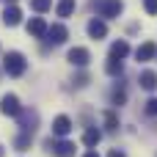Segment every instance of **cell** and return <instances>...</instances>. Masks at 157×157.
<instances>
[{
  "mask_svg": "<svg viewBox=\"0 0 157 157\" xmlns=\"http://www.w3.org/2000/svg\"><path fill=\"white\" fill-rule=\"evenodd\" d=\"M25 69H28V61H25L22 52L11 50V52L3 55V72H6V75H11V77H22Z\"/></svg>",
  "mask_w": 157,
  "mask_h": 157,
  "instance_id": "obj_1",
  "label": "cell"
},
{
  "mask_svg": "<svg viewBox=\"0 0 157 157\" xmlns=\"http://www.w3.org/2000/svg\"><path fill=\"white\" fill-rule=\"evenodd\" d=\"M17 121H19V130H22V132L33 135L36 127H39V110H30V108H28V110H19Z\"/></svg>",
  "mask_w": 157,
  "mask_h": 157,
  "instance_id": "obj_2",
  "label": "cell"
},
{
  "mask_svg": "<svg viewBox=\"0 0 157 157\" xmlns=\"http://www.w3.org/2000/svg\"><path fill=\"white\" fill-rule=\"evenodd\" d=\"M97 11L102 19H116L121 11H124V3L121 0H99L97 3Z\"/></svg>",
  "mask_w": 157,
  "mask_h": 157,
  "instance_id": "obj_3",
  "label": "cell"
},
{
  "mask_svg": "<svg viewBox=\"0 0 157 157\" xmlns=\"http://www.w3.org/2000/svg\"><path fill=\"white\" fill-rule=\"evenodd\" d=\"M44 149H50L55 157H75V144L72 141H52V138H47L44 141Z\"/></svg>",
  "mask_w": 157,
  "mask_h": 157,
  "instance_id": "obj_4",
  "label": "cell"
},
{
  "mask_svg": "<svg viewBox=\"0 0 157 157\" xmlns=\"http://www.w3.org/2000/svg\"><path fill=\"white\" fill-rule=\"evenodd\" d=\"M50 44H63L66 39H69V30L61 25V22H55V25H47V36H44Z\"/></svg>",
  "mask_w": 157,
  "mask_h": 157,
  "instance_id": "obj_5",
  "label": "cell"
},
{
  "mask_svg": "<svg viewBox=\"0 0 157 157\" xmlns=\"http://www.w3.org/2000/svg\"><path fill=\"white\" fill-rule=\"evenodd\" d=\"M19 110H22V105H19V99L14 97V94H6L3 99H0V113L3 116H19Z\"/></svg>",
  "mask_w": 157,
  "mask_h": 157,
  "instance_id": "obj_6",
  "label": "cell"
},
{
  "mask_svg": "<svg viewBox=\"0 0 157 157\" xmlns=\"http://www.w3.org/2000/svg\"><path fill=\"white\" fill-rule=\"evenodd\" d=\"M66 58H69V63H72V66H80V69H83V66H88V61H91V52H88L86 47H72Z\"/></svg>",
  "mask_w": 157,
  "mask_h": 157,
  "instance_id": "obj_7",
  "label": "cell"
},
{
  "mask_svg": "<svg viewBox=\"0 0 157 157\" xmlns=\"http://www.w3.org/2000/svg\"><path fill=\"white\" fill-rule=\"evenodd\" d=\"M138 83H141L144 91H157V72L155 69H144L141 77H138Z\"/></svg>",
  "mask_w": 157,
  "mask_h": 157,
  "instance_id": "obj_8",
  "label": "cell"
},
{
  "mask_svg": "<svg viewBox=\"0 0 157 157\" xmlns=\"http://www.w3.org/2000/svg\"><path fill=\"white\" fill-rule=\"evenodd\" d=\"M28 33H30L33 39H44V36H47V22H44L41 17H33V19L28 22Z\"/></svg>",
  "mask_w": 157,
  "mask_h": 157,
  "instance_id": "obj_9",
  "label": "cell"
},
{
  "mask_svg": "<svg viewBox=\"0 0 157 157\" xmlns=\"http://www.w3.org/2000/svg\"><path fill=\"white\" fill-rule=\"evenodd\" d=\"M69 132H72V119H69V116H58V119L52 121V135L63 138V135H69Z\"/></svg>",
  "mask_w": 157,
  "mask_h": 157,
  "instance_id": "obj_10",
  "label": "cell"
},
{
  "mask_svg": "<svg viewBox=\"0 0 157 157\" xmlns=\"http://www.w3.org/2000/svg\"><path fill=\"white\" fill-rule=\"evenodd\" d=\"M19 22H22V11H19L17 6H6V11H3V25L14 28V25H19Z\"/></svg>",
  "mask_w": 157,
  "mask_h": 157,
  "instance_id": "obj_11",
  "label": "cell"
},
{
  "mask_svg": "<svg viewBox=\"0 0 157 157\" xmlns=\"http://www.w3.org/2000/svg\"><path fill=\"white\" fill-rule=\"evenodd\" d=\"M86 30H88V36H91V39H105V36H108V25H105L102 19H97V17L88 22V28H86Z\"/></svg>",
  "mask_w": 157,
  "mask_h": 157,
  "instance_id": "obj_12",
  "label": "cell"
},
{
  "mask_svg": "<svg viewBox=\"0 0 157 157\" xmlns=\"http://www.w3.org/2000/svg\"><path fill=\"white\" fill-rule=\"evenodd\" d=\"M155 55H157V44L155 41H144V44L135 50V58H138V61H152Z\"/></svg>",
  "mask_w": 157,
  "mask_h": 157,
  "instance_id": "obj_13",
  "label": "cell"
},
{
  "mask_svg": "<svg viewBox=\"0 0 157 157\" xmlns=\"http://www.w3.org/2000/svg\"><path fill=\"white\" fill-rule=\"evenodd\" d=\"M130 55V44L124 41V39H119V41H113L110 44V58H116V61H124Z\"/></svg>",
  "mask_w": 157,
  "mask_h": 157,
  "instance_id": "obj_14",
  "label": "cell"
},
{
  "mask_svg": "<svg viewBox=\"0 0 157 157\" xmlns=\"http://www.w3.org/2000/svg\"><path fill=\"white\" fill-rule=\"evenodd\" d=\"M99 141H102V132H99L97 127H88V130L83 132V144H86L88 149H94V146H97Z\"/></svg>",
  "mask_w": 157,
  "mask_h": 157,
  "instance_id": "obj_15",
  "label": "cell"
},
{
  "mask_svg": "<svg viewBox=\"0 0 157 157\" xmlns=\"http://www.w3.org/2000/svg\"><path fill=\"white\" fill-rule=\"evenodd\" d=\"M105 72H108L110 77H119V75L124 72V63H121V61H116V58H108V63H105Z\"/></svg>",
  "mask_w": 157,
  "mask_h": 157,
  "instance_id": "obj_16",
  "label": "cell"
},
{
  "mask_svg": "<svg viewBox=\"0 0 157 157\" xmlns=\"http://www.w3.org/2000/svg\"><path fill=\"white\" fill-rule=\"evenodd\" d=\"M30 138H33V135H28V132L17 135V138H14V149H17V152H28V149H30Z\"/></svg>",
  "mask_w": 157,
  "mask_h": 157,
  "instance_id": "obj_17",
  "label": "cell"
},
{
  "mask_svg": "<svg viewBox=\"0 0 157 157\" xmlns=\"http://www.w3.org/2000/svg\"><path fill=\"white\" fill-rule=\"evenodd\" d=\"M72 11H75V0H61L55 6V14L58 17H72Z\"/></svg>",
  "mask_w": 157,
  "mask_h": 157,
  "instance_id": "obj_18",
  "label": "cell"
},
{
  "mask_svg": "<svg viewBox=\"0 0 157 157\" xmlns=\"http://www.w3.org/2000/svg\"><path fill=\"white\" fill-rule=\"evenodd\" d=\"M110 102H113V105H124V102H127V91H124V86H116V88H113Z\"/></svg>",
  "mask_w": 157,
  "mask_h": 157,
  "instance_id": "obj_19",
  "label": "cell"
},
{
  "mask_svg": "<svg viewBox=\"0 0 157 157\" xmlns=\"http://www.w3.org/2000/svg\"><path fill=\"white\" fill-rule=\"evenodd\" d=\"M105 127H108L110 132H113V130H119V116H116L113 110H108V113H105Z\"/></svg>",
  "mask_w": 157,
  "mask_h": 157,
  "instance_id": "obj_20",
  "label": "cell"
},
{
  "mask_svg": "<svg viewBox=\"0 0 157 157\" xmlns=\"http://www.w3.org/2000/svg\"><path fill=\"white\" fill-rule=\"evenodd\" d=\"M50 6H52V0H30V8H33V11H39V14L50 11Z\"/></svg>",
  "mask_w": 157,
  "mask_h": 157,
  "instance_id": "obj_21",
  "label": "cell"
},
{
  "mask_svg": "<svg viewBox=\"0 0 157 157\" xmlns=\"http://www.w3.org/2000/svg\"><path fill=\"white\" fill-rule=\"evenodd\" d=\"M144 110H146L149 116H157V97H152V99L146 102V108H144Z\"/></svg>",
  "mask_w": 157,
  "mask_h": 157,
  "instance_id": "obj_22",
  "label": "cell"
},
{
  "mask_svg": "<svg viewBox=\"0 0 157 157\" xmlns=\"http://www.w3.org/2000/svg\"><path fill=\"white\" fill-rule=\"evenodd\" d=\"M75 86H77V88H83V86H88V75H86V72H80V75L75 77Z\"/></svg>",
  "mask_w": 157,
  "mask_h": 157,
  "instance_id": "obj_23",
  "label": "cell"
},
{
  "mask_svg": "<svg viewBox=\"0 0 157 157\" xmlns=\"http://www.w3.org/2000/svg\"><path fill=\"white\" fill-rule=\"evenodd\" d=\"M144 8L146 14H157V0H144Z\"/></svg>",
  "mask_w": 157,
  "mask_h": 157,
  "instance_id": "obj_24",
  "label": "cell"
},
{
  "mask_svg": "<svg viewBox=\"0 0 157 157\" xmlns=\"http://www.w3.org/2000/svg\"><path fill=\"white\" fill-rule=\"evenodd\" d=\"M108 157H127V155H124L121 149H110V152H108Z\"/></svg>",
  "mask_w": 157,
  "mask_h": 157,
  "instance_id": "obj_25",
  "label": "cell"
},
{
  "mask_svg": "<svg viewBox=\"0 0 157 157\" xmlns=\"http://www.w3.org/2000/svg\"><path fill=\"white\" fill-rule=\"evenodd\" d=\"M83 157H99V155H97V152H86Z\"/></svg>",
  "mask_w": 157,
  "mask_h": 157,
  "instance_id": "obj_26",
  "label": "cell"
},
{
  "mask_svg": "<svg viewBox=\"0 0 157 157\" xmlns=\"http://www.w3.org/2000/svg\"><path fill=\"white\" fill-rule=\"evenodd\" d=\"M0 3H8V6H14V0H0Z\"/></svg>",
  "mask_w": 157,
  "mask_h": 157,
  "instance_id": "obj_27",
  "label": "cell"
},
{
  "mask_svg": "<svg viewBox=\"0 0 157 157\" xmlns=\"http://www.w3.org/2000/svg\"><path fill=\"white\" fill-rule=\"evenodd\" d=\"M3 155H6V149H3V146H0V157H3Z\"/></svg>",
  "mask_w": 157,
  "mask_h": 157,
  "instance_id": "obj_28",
  "label": "cell"
}]
</instances>
